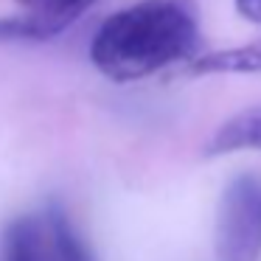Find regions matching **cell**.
Here are the masks:
<instances>
[{"label": "cell", "instance_id": "obj_7", "mask_svg": "<svg viewBox=\"0 0 261 261\" xmlns=\"http://www.w3.org/2000/svg\"><path fill=\"white\" fill-rule=\"evenodd\" d=\"M45 214H48V225H51V236H54V247H57L59 261H96L93 250L79 236V230L73 227V222L65 214L62 205H51Z\"/></svg>", "mask_w": 261, "mask_h": 261}, {"label": "cell", "instance_id": "obj_8", "mask_svg": "<svg viewBox=\"0 0 261 261\" xmlns=\"http://www.w3.org/2000/svg\"><path fill=\"white\" fill-rule=\"evenodd\" d=\"M236 12L242 14L247 23L261 25V0H236Z\"/></svg>", "mask_w": 261, "mask_h": 261}, {"label": "cell", "instance_id": "obj_4", "mask_svg": "<svg viewBox=\"0 0 261 261\" xmlns=\"http://www.w3.org/2000/svg\"><path fill=\"white\" fill-rule=\"evenodd\" d=\"M31 40H51L73 25L96 0H17Z\"/></svg>", "mask_w": 261, "mask_h": 261}, {"label": "cell", "instance_id": "obj_6", "mask_svg": "<svg viewBox=\"0 0 261 261\" xmlns=\"http://www.w3.org/2000/svg\"><path fill=\"white\" fill-rule=\"evenodd\" d=\"M244 149L261 152V107L244 110V113H236L233 118H227L208 141L205 152L216 158V154L244 152Z\"/></svg>", "mask_w": 261, "mask_h": 261}, {"label": "cell", "instance_id": "obj_2", "mask_svg": "<svg viewBox=\"0 0 261 261\" xmlns=\"http://www.w3.org/2000/svg\"><path fill=\"white\" fill-rule=\"evenodd\" d=\"M216 261L261 258V177L239 174L225 186L216 211Z\"/></svg>", "mask_w": 261, "mask_h": 261}, {"label": "cell", "instance_id": "obj_1", "mask_svg": "<svg viewBox=\"0 0 261 261\" xmlns=\"http://www.w3.org/2000/svg\"><path fill=\"white\" fill-rule=\"evenodd\" d=\"M199 12L194 0H141L110 14L90 42V59L113 82H135L177 62H194Z\"/></svg>", "mask_w": 261, "mask_h": 261}, {"label": "cell", "instance_id": "obj_3", "mask_svg": "<svg viewBox=\"0 0 261 261\" xmlns=\"http://www.w3.org/2000/svg\"><path fill=\"white\" fill-rule=\"evenodd\" d=\"M3 261H59L48 214H25L3 233Z\"/></svg>", "mask_w": 261, "mask_h": 261}, {"label": "cell", "instance_id": "obj_5", "mask_svg": "<svg viewBox=\"0 0 261 261\" xmlns=\"http://www.w3.org/2000/svg\"><path fill=\"white\" fill-rule=\"evenodd\" d=\"M186 76H219V73H261V37L247 45L236 48H222V51L205 54L194 59L182 70Z\"/></svg>", "mask_w": 261, "mask_h": 261}]
</instances>
